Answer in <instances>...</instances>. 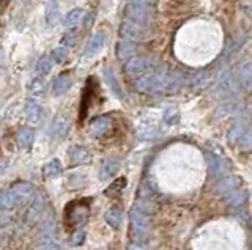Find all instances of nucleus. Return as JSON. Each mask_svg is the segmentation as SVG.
Here are the masks:
<instances>
[{
    "label": "nucleus",
    "mask_w": 252,
    "mask_h": 250,
    "mask_svg": "<svg viewBox=\"0 0 252 250\" xmlns=\"http://www.w3.org/2000/svg\"><path fill=\"white\" fill-rule=\"evenodd\" d=\"M120 169V162L115 161V159H106L104 162L100 167V179L101 181H107L109 178H112L115 173Z\"/></svg>",
    "instance_id": "f8f14e48"
},
{
    "label": "nucleus",
    "mask_w": 252,
    "mask_h": 250,
    "mask_svg": "<svg viewBox=\"0 0 252 250\" xmlns=\"http://www.w3.org/2000/svg\"><path fill=\"white\" fill-rule=\"evenodd\" d=\"M164 121H167L169 125H174L178 121V112H175V110H167L164 113Z\"/></svg>",
    "instance_id": "473e14b6"
},
{
    "label": "nucleus",
    "mask_w": 252,
    "mask_h": 250,
    "mask_svg": "<svg viewBox=\"0 0 252 250\" xmlns=\"http://www.w3.org/2000/svg\"><path fill=\"white\" fill-rule=\"evenodd\" d=\"M129 219H131L132 236H134L136 239L144 238L147 234L148 225H150V217H148V213H145V211H142L134 204V208H132L131 213H129Z\"/></svg>",
    "instance_id": "20e7f679"
},
{
    "label": "nucleus",
    "mask_w": 252,
    "mask_h": 250,
    "mask_svg": "<svg viewBox=\"0 0 252 250\" xmlns=\"http://www.w3.org/2000/svg\"><path fill=\"white\" fill-rule=\"evenodd\" d=\"M24 113H25V118L28 121H32V123H36V121H38L40 117H41V107H40V104L36 102V101H33V100H28L25 102Z\"/></svg>",
    "instance_id": "aec40b11"
},
{
    "label": "nucleus",
    "mask_w": 252,
    "mask_h": 250,
    "mask_svg": "<svg viewBox=\"0 0 252 250\" xmlns=\"http://www.w3.org/2000/svg\"><path fill=\"white\" fill-rule=\"evenodd\" d=\"M33 194V187L30 183H14L8 189L0 192V206L5 209H11L18 204L25 203Z\"/></svg>",
    "instance_id": "f257e3e1"
},
{
    "label": "nucleus",
    "mask_w": 252,
    "mask_h": 250,
    "mask_svg": "<svg viewBox=\"0 0 252 250\" xmlns=\"http://www.w3.org/2000/svg\"><path fill=\"white\" fill-rule=\"evenodd\" d=\"M248 131V127H246V123H244V120H236L233 126L230 127V131H228V135H227V139L230 143H238L241 140V137L244 134H246Z\"/></svg>",
    "instance_id": "4468645a"
},
{
    "label": "nucleus",
    "mask_w": 252,
    "mask_h": 250,
    "mask_svg": "<svg viewBox=\"0 0 252 250\" xmlns=\"http://www.w3.org/2000/svg\"><path fill=\"white\" fill-rule=\"evenodd\" d=\"M62 172H63V167L58 159H52V161L48 162L43 169V173L46 178H58L62 175Z\"/></svg>",
    "instance_id": "5701e85b"
},
{
    "label": "nucleus",
    "mask_w": 252,
    "mask_h": 250,
    "mask_svg": "<svg viewBox=\"0 0 252 250\" xmlns=\"http://www.w3.org/2000/svg\"><path fill=\"white\" fill-rule=\"evenodd\" d=\"M125 16L131 22L148 27L153 18L151 0H129L125 6Z\"/></svg>",
    "instance_id": "f03ea898"
},
{
    "label": "nucleus",
    "mask_w": 252,
    "mask_h": 250,
    "mask_svg": "<svg viewBox=\"0 0 252 250\" xmlns=\"http://www.w3.org/2000/svg\"><path fill=\"white\" fill-rule=\"evenodd\" d=\"M136 50H137V46H136V43H131V41H125L122 40L120 43H118V46H117V54H118V58H128V57H132L136 54Z\"/></svg>",
    "instance_id": "4be33fe9"
},
{
    "label": "nucleus",
    "mask_w": 252,
    "mask_h": 250,
    "mask_svg": "<svg viewBox=\"0 0 252 250\" xmlns=\"http://www.w3.org/2000/svg\"><path fill=\"white\" fill-rule=\"evenodd\" d=\"M147 33V27L136 24V22L131 21H125L122 27H120V36L125 41H131V43H137L140 40H144Z\"/></svg>",
    "instance_id": "423d86ee"
},
{
    "label": "nucleus",
    "mask_w": 252,
    "mask_h": 250,
    "mask_svg": "<svg viewBox=\"0 0 252 250\" xmlns=\"http://www.w3.org/2000/svg\"><path fill=\"white\" fill-rule=\"evenodd\" d=\"M85 16H87V13L82 8H74V10H71L68 14H66V18H65V27L70 28V30L80 27V24L84 22Z\"/></svg>",
    "instance_id": "9b49d317"
},
{
    "label": "nucleus",
    "mask_w": 252,
    "mask_h": 250,
    "mask_svg": "<svg viewBox=\"0 0 252 250\" xmlns=\"http://www.w3.org/2000/svg\"><path fill=\"white\" fill-rule=\"evenodd\" d=\"M126 250H148L144 244H131Z\"/></svg>",
    "instance_id": "f704fd0d"
},
{
    "label": "nucleus",
    "mask_w": 252,
    "mask_h": 250,
    "mask_svg": "<svg viewBox=\"0 0 252 250\" xmlns=\"http://www.w3.org/2000/svg\"><path fill=\"white\" fill-rule=\"evenodd\" d=\"M68 131H70V120L63 115H58L52 123V131H50L52 137L57 140H62L66 137Z\"/></svg>",
    "instance_id": "6e6552de"
},
{
    "label": "nucleus",
    "mask_w": 252,
    "mask_h": 250,
    "mask_svg": "<svg viewBox=\"0 0 252 250\" xmlns=\"http://www.w3.org/2000/svg\"><path fill=\"white\" fill-rule=\"evenodd\" d=\"M68 48H57L52 50V60L55 63H65V60L68 58Z\"/></svg>",
    "instance_id": "cd10ccee"
},
{
    "label": "nucleus",
    "mask_w": 252,
    "mask_h": 250,
    "mask_svg": "<svg viewBox=\"0 0 252 250\" xmlns=\"http://www.w3.org/2000/svg\"><path fill=\"white\" fill-rule=\"evenodd\" d=\"M104 44H106V35L102 33V32L95 33L92 40L87 43V46H85L84 54H85L87 57L96 55V54H98V52H100L102 48H104Z\"/></svg>",
    "instance_id": "1a4fd4ad"
},
{
    "label": "nucleus",
    "mask_w": 252,
    "mask_h": 250,
    "mask_svg": "<svg viewBox=\"0 0 252 250\" xmlns=\"http://www.w3.org/2000/svg\"><path fill=\"white\" fill-rule=\"evenodd\" d=\"M38 250H62V247L58 242H55L52 238L48 236V238H40Z\"/></svg>",
    "instance_id": "bb28decb"
},
{
    "label": "nucleus",
    "mask_w": 252,
    "mask_h": 250,
    "mask_svg": "<svg viewBox=\"0 0 252 250\" xmlns=\"http://www.w3.org/2000/svg\"><path fill=\"white\" fill-rule=\"evenodd\" d=\"M240 82H241V85H244V88H248L251 87V66L249 65H244L241 68V71H240Z\"/></svg>",
    "instance_id": "c756f323"
},
{
    "label": "nucleus",
    "mask_w": 252,
    "mask_h": 250,
    "mask_svg": "<svg viewBox=\"0 0 252 250\" xmlns=\"http://www.w3.org/2000/svg\"><path fill=\"white\" fill-rule=\"evenodd\" d=\"M6 167H8V162H6L5 159H0V176H2L3 173H5Z\"/></svg>",
    "instance_id": "c9c22d12"
},
{
    "label": "nucleus",
    "mask_w": 252,
    "mask_h": 250,
    "mask_svg": "<svg viewBox=\"0 0 252 250\" xmlns=\"http://www.w3.org/2000/svg\"><path fill=\"white\" fill-rule=\"evenodd\" d=\"M125 183H126V179L125 178H120V179H117L115 183H114V186H110L107 191H106V195H110L112 192H115V195L122 191V189L125 187Z\"/></svg>",
    "instance_id": "2f4dec72"
},
{
    "label": "nucleus",
    "mask_w": 252,
    "mask_h": 250,
    "mask_svg": "<svg viewBox=\"0 0 252 250\" xmlns=\"http://www.w3.org/2000/svg\"><path fill=\"white\" fill-rule=\"evenodd\" d=\"M52 70V60L48 58V57H43L38 60V63L35 66V73L38 77H43V75H48Z\"/></svg>",
    "instance_id": "393cba45"
},
{
    "label": "nucleus",
    "mask_w": 252,
    "mask_h": 250,
    "mask_svg": "<svg viewBox=\"0 0 252 250\" xmlns=\"http://www.w3.org/2000/svg\"><path fill=\"white\" fill-rule=\"evenodd\" d=\"M114 126V121L109 115H101V117H96L95 120H92V123L88 125V134L92 137H102L110 132Z\"/></svg>",
    "instance_id": "0eeeda50"
},
{
    "label": "nucleus",
    "mask_w": 252,
    "mask_h": 250,
    "mask_svg": "<svg viewBox=\"0 0 252 250\" xmlns=\"http://www.w3.org/2000/svg\"><path fill=\"white\" fill-rule=\"evenodd\" d=\"M87 184V179L84 175H80V173H73V175L68 178V189H80Z\"/></svg>",
    "instance_id": "a878e982"
},
{
    "label": "nucleus",
    "mask_w": 252,
    "mask_h": 250,
    "mask_svg": "<svg viewBox=\"0 0 252 250\" xmlns=\"http://www.w3.org/2000/svg\"><path fill=\"white\" fill-rule=\"evenodd\" d=\"M41 208H43V200H41V197H38V199H35V201H33V204H32V211H30V216L33 217L35 214L41 213Z\"/></svg>",
    "instance_id": "72a5a7b5"
},
{
    "label": "nucleus",
    "mask_w": 252,
    "mask_h": 250,
    "mask_svg": "<svg viewBox=\"0 0 252 250\" xmlns=\"http://www.w3.org/2000/svg\"><path fill=\"white\" fill-rule=\"evenodd\" d=\"M85 230H76L73 234H71V238H70V242H71V246H74V247H77V246H80V244H84V241H85Z\"/></svg>",
    "instance_id": "7c9ffc66"
},
{
    "label": "nucleus",
    "mask_w": 252,
    "mask_h": 250,
    "mask_svg": "<svg viewBox=\"0 0 252 250\" xmlns=\"http://www.w3.org/2000/svg\"><path fill=\"white\" fill-rule=\"evenodd\" d=\"M227 195V199H226V201L230 204V206H233V208H238V206H241V204L246 201V195H248V192H243V191H232V192H228V194H226Z\"/></svg>",
    "instance_id": "b1692460"
},
{
    "label": "nucleus",
    "mask_w": 252,
    "mask_h": 250,
    "mask_svg": "<svg viewBox=\"0 0 252 250\" xmlns=\"http://www.w3.org/2000/svg\"><path fill=\"white\" fill-rule=\"evenodd\" d=\"M71 85H73V80L70 77V74H66V73L60 74L58 77H55V80L52 83V93L55 96H62L68 92V90L71 88Z\"/></svg>",
    "instance_id": "ddd939ff"
},
{
    "label": "nucleus",
    "mask_w": 252,
    "mask_h": 250,
    "mask_svg": "<svg viewBox=\"0 0 252 250\" xmlns=\"http://www.w3.org/2000/svg\"><path fill=\"white\" fill-rule=\"evenodd\" d=\"M16 140H18V145L21 148H30L35 142V132L32 127H22V129L18 131L16 135Z\"/></svg>",
    "instance_id": "a211bd4d"
},
{
    "label": "nucleus",
    "mask_w": 252,
    "mask_h": 250,
    "mask_svg": "<svg viewBox=\"0 0 252 250\" xmlns=\"http://www.w3.org/2000/svg\"><path fill=\"white\" fill-rule=\"evenodd\" d=\"M70 159L74 162V164H82L85 161H88V157H90V153H88V150L82 145H74L71 150H70Z\"/></svg>",
    "instance_id": "412c9836"
},
{
    "label": "nucleus",
    "mask_w": 252,
    "mask_h": 250,
    "mask_svg": "<svg viewBox=\"0 0 252 250\" xmlns=\"http://www.w3.org/2000/svg\"><path fill=\"white\" fill-rule=\"evenodd\" d=\"M151 70H153V62H151V60H148V58H144V57L131 58L125 66V73L132 79H137V77H140V75L147 74L148 71H151Z\"/></svg>",
    "instance_id": "39448f33"
},
{
    "label": "nucleus",
    "mask_w": 252,
    "mask_h": 250,
    "mask_svg": "<svg viewBox=\"0 0 252 250\" xmlns=\"http://www.w3.org/2000/svg\"><path fill=\"white\" fill-rule=\"evenodd\" d=\"M104 219H106V222L112 226V228H115V230H118L122 226V222H123V213H122V209L120 208H117V206H114V208H110L107 213H106V216H104Z\"/></svg>",
    "instance_id": "6ab92c4d"
},
{
    "label": "nucleus",
    "mask_w": 252,
    "mask_h": 250,
    "mask_svg": "<svg viewBox=\"0 0 252 250\" xmlns=\"http://www.w3.org/2000/svg\"><path fill=\"white\" fill-rule=\"evenodd\" d=\"M65 222H68L71 226H77L85 224L88 216H90V201L88 200H74L66 204L65 208Z\"/></svg>",
    "instance_id": "7ed1b4c3"
},
{
    "label": "nucleus",
    "mask_w": 252,
    "mask_h": 250,
    "mask_svg": "<svg viewBox=\"0 0 252 250\" xmlns=\"http://www.w3.org/2000/svg\"><path fill=\"white\" fill-rule=\"evenodd\" d=\"M62 21V13L60 8H58V3L57 0H49L48 5H46V22L49 27H57L60 24Z\"/></svg>",
    "instance_id": "9d476101"
},
{
    "label": "nucleus",
    "mask_w": 252,
    "mask_h": 250,
    "mask_svg": "<svg viewBox=\"0 0 252 250\" xmlns=\"http://www.w3.org/2000/svg\"><path fill=\"white\" fill-rule=\"evenodd\" d=\"M206 162H208V170L211 176H219L226 172L224 162H222V159H219L216 154L206 153Z\"/></svg>",
    "instance_id": "2eb2a0df"
},
{
    "label": "nucleus",
    "mask_w": 252,
    "mask_h": 250,
    "mask_svg": "<svg viewBox=\"0 0 252 250\" xmlns=\"http://www.w3.org/2000/svg\"><path fill=\"white\" fill-rule=\"evenodd\" d=\"M240 184H243V181L238 176H227V178L219 181L218 186H216V191L219 194H228V192L235 191Z\"/></svg>",
    "instance_id": "f3484780"
},
{
    "label": "nucleus",
    "mask_w": 252,
    "mask_h": 250,
    "mask_svg": "<svg viewBox=\"0 0 252 250\" xmlns=\"http://www.w3.org/2000/svg\"><path fill=\"white\" fill-rule=\"evenodd\" d=\"M44 90H46V83H44V80L40 77V79H35L32 82V85H30V93L33 96H41L44 93Z\"/></svg>",
    "instance_id": "c85d7f7f"
},
{
    "label": "nucleus",
    "mask_w": 252,
    "mask_h": 250,
    "mask_svg": "<svg viewBox=\"0 0 252 250\" xmlns=\"http://www.w3.org/2000/svg\"><path fill=\"white\" fill-rule=\"evenodd\" d=\"M104 77H106V82L109 83L110 90H112V93L118 98V100H123L122 87H120V83H118V80L115 77V73L112 70V66H106L104 68Z\"/></svg>",
    "instance_id": "dca6fc26"
}]
</instances>
